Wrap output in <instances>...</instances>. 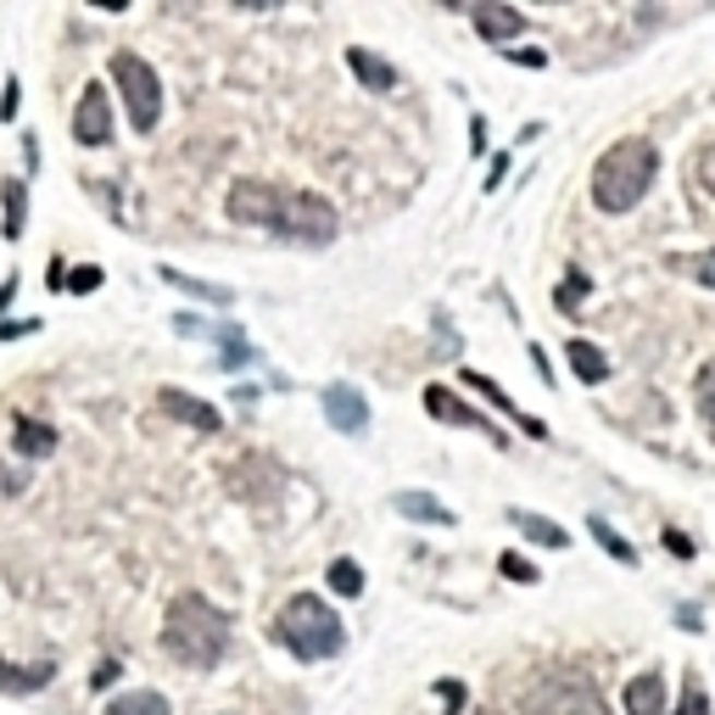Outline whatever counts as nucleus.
Listing matches in <instances>:
<instances>
[{
    "label": "nucleus",
    "mask_w": 715,
    "mask_h": 715,
    "mask_svg": "<svg viewBox=\"0 0 715 715\" xmlns=\"http://www.w3.org/2000/svg\"><path fill=\"white\" fill-rule=\"evenodd\" d=\"M163 648L190 665V671H213L229 648V621L202 598V593H179L168 604V627H163Z\"/></svg>",
    "instance_id": "f257e3e1"
},
{
    "label": "nucleus",
    "mask_w": 715,
    "mask_h": 715,
    "mask_svg": "<svg viewBox=\"0 0 715 715\" xmlns=\"http://www.w3.org/2000/svg\"><path fill=\"white\" fill-rule=\"evenodd\" d=\"M654 168H659L654 140H643V134L615 140V146L598 157V168H593V202H598L604 213H632V207L648 196Z\"/></svg>",
    "instance_id": "f03ea898"
},
{
    "label": "nucleus",
    "mask_w": 715,
    "mask_h": 715,
    "mask_svg": "<svg viewBox=\"0 0 715 715\" xmlns=\"http://www.w3.org/2000/svg\"><path fill=\"white\" fill-rule=\"evenodd\" d=\"M274 637L291 648L297 659H336L342 648H347V627H342V615L330 609L324 598H313V593H291L279 604V615H274Z\"/></svg>",
    "instance_id": "7ed1b4c3"
},
{
    "label": "nucleus",
    "mask_w": 715,
    "mask_h": 715,
    "mask_svg": "<svg viewBox=\"0 0 715 715\" xmlns=\"http://www.w3.org/2000/svg\"><path fill=\"white\" fill-rule=\"evenodd\" d=\"M112 79H118V90H123V112H129L134 134H152V129L163 123V84H157L152 62L134 57V51H118V57H112Z\"/></svg>",
    "instance_id": "20e7f679"
},
{
    "label": "nucleus",
    "mask_w": 715,
    "mask_h": 715,
    "mask_svg": "<svg viewBox=\"0 0 715 715\" xmlns=\"http://www.w3.org/2000/svg\"><path fill=\"white\" fill-rule=\"evenodd\" d=\"M336 229H342L336 207H330L324 196H313V190H291L279 224H274V235H285V241H297V247H330Z\"/></svg>",
    "instance_id": "39448f33"
},
{
    "label": "nucleus",
    "mask_w": 715,
    "mask_h": 715,
    "mask_svg": "<svg viewBox=\"0 0 715 715\" xmlns=\"http://www.w3.org/2000/svg\"><path fill=\"white\" fill-rule=\"evenodd\" d=\"M526 715H604V699H598L593 677L559 671V677H543V682L532 688Z\"/></svg>",
    "instance_id": "423d86ee"
},
{
    "label": "nucleus",
    "mask_w": 715,
    "mask_h": 715,
    "mask_svg": "<svg viewBox=\"0 0 715 715\" xmlns=\"http://www.w3.org/2000/svg\"><path fill=\"white\" fill-rule=\"evenodd\" d=\"M285 196H291V190H279V184H269V179H235L229 196H224V213H229L235 224L274 229L279 213H285Z\"/></svg>",
    "instance_id": "0eeeda50"
},
{
    "label": "nucleus",
    "mask_w": 715,
    "mask_h": 715,
    "mask_svg": "<svg viewBox=\"0 0 715 715\" xmlns=\"http://www.w3.org/2000/svg\"><path fill=\"white\" fill-rule=\"evenodd\" d=\"M425 414L442 419V425H464V431H481V437H492V448H509V437L498 431V425H492L487 414H475L469 403H458L448 386H425Z\"/></svg>",
    "instance_id": "6e6552de"
},
{
    "label": "nucleus",
    "mask_w": 715,
    "mask_h": 715,
    "mask_svg": "<svg viewBox=\"0 0 715 715\" xmlns=\"http://www.w3.org/2000/svg\"><path fill=\"white\" fill-rule=\"evenodd\" d=\"M73 140H79V146H107V140H112V102H107L102 84H90V90L79 95V107H73Z\"/></svg>",
    "instance_id": "1a4fd4ad"
},
{
    "label": "nucleus",
    "mask_w": 715,
    "mask_h": 715,
    "mask_svg": "<svg viewBox=\"0 0 715 715\" xmlns=\"http://www.w3.org/2000/svg\"><path fill=\"white\" fill-rule=\"evenodd\" d=\"M324 419L336 425L342 437H364L369 431V403L358 397V386H347V380H336V386H324Z\"/></svg>",
    "instance_id": "9d476101"
},
{
    "label": "nucleus",
    "mask_w": 715,
    "mask_h": 715,
    "mask_svg": "<svg viewBox=\"0 0 715 715\" xmlns=\"http://www.w3.org/2000/svg\"><path fill=\"white\" fill-rule=\"evenodd\" d=\"M347 68H353V73H358V84H364V90H374V95H392V90H397V68H392L386 57L364 51V45H353V51H347Z\"/></svg>",
    "instance_id": "9b49d317"
},
{
    "label": "nucleus",
    "mask_w": 715,
    "mask_h": 715,
    "mask_svg": "<svg viewBox=\"0 0 715 715\" xmlns=\"http://www.w3.org/2000/svg\"><path fill=\"white\" fill-rule=\"evenodd\" d=\"M163 408L174 414V419H184L190 425V431H218V425H224V414L213 408V403H202V397H190V392H163Z\"/></svg>",
    "instance_id": "f8f14e48"
},
{
    "label": "nucleus",
    "mask_w": 715,
    "mask_h": 715,
    "mask_svg": "<svg viewBox=\"0 0 715 715\" xmlns=\"http://www.w3.org/2000/svg\"><path fill=\"white\" fill-rule=\"evenodd\" d=\"M12 448L23 453V458H45L57 448V431L45 419H34V414H17V425H12Z\"/></svg>",
    "instance_id": "ddd939ff"
},
{
    "label": "nucleus",
    "mask_w": 715,
    "mask_h": 715,
    "mask_svg": "<svg viewBox=\"0 0 715 715\" xmlns=\"http://www.w3.org/2000/svg\"><path fill=\"white\" fill-rule=\"evenodd\" d=\"M392 503H397L403 520H419V526H453V509L442 498H431V492H397Z\"/></svg>",
    "instance_id": "4468645a"
},
{
    "label": "nucleus",
    "mask_w": 715,
    "mask_h": 715,
    "mask_svg": "<svg viewBox=\"0 0 715 715\" xmlns=\"http://www.w3.org/2000/svg\"><path fill=\"white\" fill-rule=\"evenodd\" d=\"M469 17H475V28H481V39H492V45H503V39H514L520 28H526V17H520L514 7H498V0L492 7H475Z\"/></svg>",
    "instance_id": "2eb2a0df"
},
{
    "label": "nucleus",
    "mask_w": 715,
    "mask_h": 715,
    "mask_svg": "<svg viewBox=\"0 0 715 715\" xmlns=\"http://www.w3.org/2000/svg\"><path fill=\"white\" fill-rule=\"evenodd\" d=\"M627 715H665V677L643 671L627 682Z\"/></svg>",
    "instance_id": "dca6fc26"
},
{
    "label": "nucleus",
    "mask_w": 715,
    "mask_h": 715,
    "mask_svg": "<svg viewBox=\"0 0 715 715\" xmlns=\"http://www.w3.org/2000/svg\"><path fill=\"white\" fill-rule=\"evenodd\" d=\"M464 386H469V392H481V397H487L492 408H503V414H514V403L503 397V386H492V380H487V374H475V369H464ZM514 419H520V431H526V437H548V425H543V419H532V414H514Z\"/></svg>",
    "instance_id": "f3484780"
},
{
    "label": "nucleus",
    "mask_w": 715,
    "mask_h": 715,
    "mask_svg": "<svg viewBox=\"0 0 715 715\" xmlns=\"http://www.w3.org/2000/svg\"><path fill=\"white\" fill-rule=\"evenodd\" d=\"M0 202H7V241H23V229H28V184L23 179H0Z\"/></svg>",
    "instance_id": "a211bd4d"
},
{
    "label": "nucleus",
    "mask_w": 715,
    "mask_h": 715,
    "mask_svg": "<svg viewBox=\"0 0 715 715\" xmlns=\"http://www.w3.org/2000/svg\"><path fill=\"white\" fill-rule=\"evenodd\" d=\"M509 526L526 532L537 548H564V543H570L564 526H553V520H543V514H532V509H509Z\"/></svg>",
    "instance_id": "6ab92c4d"
},
{
    "label": "nucleus",
    "mask_w": 715,
    "mask_h": 715,
    "mask_svg": "<svg viewBox=\"0 0 715 715\" xmlns=\"http://www.w3.org/2000/svg\"><path fill=\"white\" fill-rule=\"evenodd\" d=\"M51 677H57L51 659H45V665H7V659H0V693H34Z\"/></svg>",
    "instance_id": "aec40b11"
},
{
    "label": "nucleus",
    "mask_w": 715,
    "mask_h": 715,
    "mask_svg": "<svg viewBox=\"0 0 715 715\" xmlns=\"http://www.w3.org/2000/svg\"><path fill=\"white\" fill-rule=\"evenodd\" d=\"M163 279H168V285H179L184 297H196V302H213V308H229V302H235V291H229V285H207V279H190V274H179V269H163Z\"/></svg>",
    "instance_id": "412c9836"
},
{
    "label": "nucleus",
    "mask_w": 715,
    "mask_h": 715,
    "mask_svg": "<svg viewBox=\"0 0 715 715\" xmlns=\"http://www.w3.org/2000/svg\"><path fill=\"white\" fill-rule=\"evenodd\" d=\"M564 358H570V369H576V380H587V386H598V380L609 374V358H604L593 342H570Z\"/></svg>",
    "instance_id": "4be33fe9"
},
{
    "label": "nucleus",
    "mask_w": 715,
    "mask_h": 715,
    "mask_svg": "<svg viewBox=\"0 0 715 715\" xmlns=\"http://www.w3.org/2000/svg\"><path fill=\"white\" fill-rule=\"evenodd\" d=\"M324 582H330V593H336V598H358L364 593V564L358 559H330Z\"/></svg>",
    "instance_id": "5701e85b"
},
{
    "label": "nucleus",
    "mask_w": 715,
    "mask_h": 715,
    "mask_svg": "<svg viewBox=\"0 0 715 715\" xmlns=\"http://www.w3.org/2000/svg\"><path fill=\"white\" fill-rule=\"evenodd\" d=\"M107 715H168V699L157 688H140V693H123L107 704Z\"/></svg>",
    "instance_id": "b1692460"
},
{
    "label": "nucleus",
    "mask_w": 715,
    "mask_h": 715,
    "mask_svg": "<svg viewBox=\"0 0 715 715\" xmlns=\"http://www.w3.org/2000/svg\"><path fill=\"white\" fill-rule=\"evenodd\" d=\"M587 532L598 537V548H609V553H615V559H621V564H632V559H637V548H632V543H627L621 532H615V526H609V520H604V514H593V520H587Z\"/></svg>",
    "instance_id": "393cba45"
},
{
    "label": "nucleus",
    "mask_w": 715,
    "mask_h": 715,
    "mask_svg": "<svg viewBox=\"0 0 715 715\" xmlns=\"http://www.w3.org/2000/svg\"><path fill=\"white\" fill-rule=\"evenodd\" d=\"M218 347H224V358H218L224 369H241V364H252V358H258V353L241 342V330H235V324H218Z\"/></svg>",
    "instance_id": "a878e982"
},
{
    "label": "nucleus",
    "mask_w": 715,
    "mask_h": 715,
    "mask_svg": "<svg viewBox=\"0 0 715 715\" xmlns=\"http://www.w3.org/2000/svg\"><path fill=\"white\" fill-rule=\"evenodd\" d=\"M688 179H699L704 196H715V140H710L699 157H688Z\"/></svg>",
    "instance_id": "bb28decb"
},
{
    "label": "nucleus",
    "mask_w": 715,
    "mask_h": 715,
    "mask_svg": "<svg viewBox=\"0 0 715 715\" xmlns=\"http://www.w3.org/2000/svg\"><path fill=\"white\" fill-rule=\"evenodd\" d=\"M699 414H704V425L715 431V358L699 369Z\"/></svg>",
    "instance_id": "cd10ccee"
},
{
    "label": "nucleus",
    "mask_w": 715,
    "mask_h": 715,
    "mask_svg": "<svg viewBox=\"0 0 715 715\" xmlns=\"http://www.w3.org/2000/svg\"><path fill=\"white\" fill-rule=\"evenodd\" d=\"M677 715H710V693H704V682H699V677H688V688H682V704H677Z\"/></svg>",
    "instance_id": "c85d7f7f"
},
{
    "label": "nucleus",
    "mask_w": 715,
    "mask_h": 715,
    "mask_svg": "<svg viewBox=\"0 0 715 715\" xmlns=\"http://www.w3.org/2000/svg\"><path fill=\"white\" fill-rule=\"evenodd\" d=\"M587 297V274L582 269H570V279H564V291H559V313H576V302Z\"/></svg>",
    "instance_id": "c756f323"
},
{
    "label": "nucleus",
    "mask_w": 715,
    "mask_h": 715,
    "mask_svg": "<svg viewBox=\"0 0 715 715\" xmlns=\"http://www.w3.org/2000/svg\"><path fill=\"white\" fill-rule=\"evenodd\" d=\"M677 269H688L699 285H710L715 291V252H699V258H677Z\"/></svg>",
    "instance_id": "7c9ffc66"
},
{
    "label": "nucleus",
    "mask_w": 715,
    "mask_h": 715,
    "mask_svg": "<svg viewBox=\"0 0 715 715\" xmlns=\"http://www.w3.org/2000/svg\"><path fill=\"white\" fill-rule=\"evenodd\" d=\"M498 570H503L509 582H543V576H537V564H532V559H520V553H503Z\"/></svg>",
    "instance_id": "2f4dec72"
},
{
    "label": "nucleus",
    "mask_w": 715,
    "mask_h": 715,
    "mask_svg": "<svg viewBox=\"0 0 715 715\" xmlns=\"http://www.w3.org/2000/svg\"><path fill=\"white\" fill-rule=\"evenodd\" d=\"M95 285H102V269H95V263H84V269L68 274V291H79V297H90Z\"/></svg>",
    "instance_id": "473e14b6"
},
{
    "label": "nucleus",
    "mask_w": 715,
    "mask_h": 715,
    "mask_svg": "<svg viewBox=\"0 0 715 715\" xmlns=\"http://www.w3.org/2000/svg\"><path fill=\"white\" fill-rule=\"evenodd\" d=\"M17 102H23V84L7 79V95H0V123H12V118H17Z\"/></svg>",
    "instance_id": "72a5a7b5"
},
{
    "label": "nucleus",
    "mask_w": 715,
    "mask_h": 715,
    "mask_svg": "<svg viewBox=\"0 0 715 715\" xmlns=\"http://www.w3.org/2000/svg\"><path fill=\"white\" fill-rule=\"evenodd\" d=\"M437 693H442V704H448V715L464 704V682H437Z\"/></svg>",
    "instance_id": "f704fd0d"
},
{
    "label": "nucleus",
    "mask_w": 715,
    "mask_h": 715,
    "mask_svg": "<svg viewBox=\"0 0 715 715\" xmlns=\"http://www.w3.org/2000/svg\"><path fill=\"white\" fill-rule=\"evenodd\" d=\"M118 682V659H107L102 671H90V688H112Z\"/></svg>",
    "instance_id": "c9c22d12"
},
{
    "label": "nucleus",
    "mask_w": 715,
    "mask_h": 715,
    "mask_svg": "<svg viewBox=\"0 0 715 715\" xmlns=\"http://www.w3.org/2000/svg\"><path fill=\"white\" fill-rule=\"evenodd\" d=\"M0 492H7V498H12V492H23V475H17V469H7V464H0Z\"/></svg>",
    "instance_id": "e433bc0d"
},
{
    "label": "nucleus",
    "mask_w": 715,
    "mask_h": 715,
    "mask_svg": "<svg viewBox=\"0 0 715 715\" xmlns=\"http://www.w3.org/2000/svg\"><path fill=\"white\" fill-rule=\"evenodd\" d=\"M503 57H509V62H520V68H543V62H548L543 51H503Z\"/></svg>",
    "instance_id": "4c0bfd02"
},
{
    "label": "nucleus",
    "mask_w": 715,
    "mask_h": 715,
    "mask_svg": "<svg viewBox=\"0 0 715 715\" xmlns=\"http://www.w3.org/2000/svg\"><path fill=\"white\" fill-rule=\"evenodd\" d=\"M665 548H671V553H677V559H688V553H693V543H688V537H682V532H665Z\"/></svg>",
    "instance_id": "58836bf2"
},
{
    "label": "nucleus",
    "mask_w": 715,
    "mask_h": 715,
    "mask_svg": "<svg viewBox=\"0 0 715 715\" xmlns=\"http://www.w3.org/2000/svg\"><path fill=\"white\" fill-rule=\"evenodd\" d=\"M12 297H17V274H12L7 285H0V313H7V308H12Z\"/></svg>",
    "instance_id": "ea45409f"
},
{
    "label": "nucleus",
    "mask_w": 715,
    "mask_h": 715,
    "mask_svg": "<svg viewBox=\"0 0 715 715\" xmlns=\"http://www.w3.org/2000/svg\"><path fill=\"white\" fill-rule=\"evenodd\" d=\"M503 174H509V157H492V179H487V190H492V184H503Z\"/></svg>",
    "instance_id": "a19ab883"
}]
</instances>
